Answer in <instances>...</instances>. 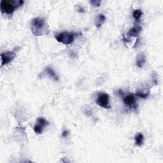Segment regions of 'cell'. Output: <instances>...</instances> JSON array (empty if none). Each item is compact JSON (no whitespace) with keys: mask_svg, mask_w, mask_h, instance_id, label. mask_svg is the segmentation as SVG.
<instances>
[{"mask_svg":"<svg viewBox=\"0 0 163 163\" xmlns=\"http://www.w3.org/2000/svg\"><path fill=\"white\" fill-rule=\"evenodd\" d=\"M31 30L33 34L36 37H40L47 34V32H49V27L44 19L37 17L31 21Z\"/></svg>","mask_w":163,"mask_h":163,"instance_id":"obj_1","label":"cell"},{"mask_svg":"<svg viewBox=\"0 0 163 163\" xmlns=\"http://www.w3.org/2000/svg\"><path fill=\"white\" fill-rule=\"evenodd\" d=\"M24 3L23 1H9V0H2L0 4V8L3 14L7 15L12 14L16 9L20 7Z\"/></svg>","mask_w":163,"mask_h":163,"instance_id":"obj_2","label":"cell"},{"mask_svg":"<svg viewBox=\"0 0 163 163\" xmlns=\"http://www.w3.org/2000/svg\"><path fill=\"white\" fill-rule=\"evenodd\" d=\"M75 34L73 33L62 32L56 36V39L57 41L65 45H70L75 40Z\"/></svg>","mask_w":163,"mask_h":163,"instance_id":"obj_3","label":"cell"},{"mask_svg":"<svg viewBox=\"0 0 163 163\" xmlns=\"http://www.w3.org/2000/svg\"><path fill=\"white\" fill-rule=\"evenodd\" d=\"M98 106L104 108H110L111 106L109 102V95L107 93L100 92L98 94V98L96 101Z\"/></svg>","mask_w":163,"mask_h":163,"instance_id":"obj_4","label":"cell"},{"mask_svg":"<svg viewBox=\"0 0 163 163\" xmlns=\"http://www.w3.org/2000/svg\"><path fill=\"white\" fill-rule=\"evenodd\" d=\"M1 66L8 65L12 60L14 59L16 56V54L14 52H6L1 54Z\"/></svg>","mask_w":163,"mask_h":163,"instance_id":"obj_5","label":"cell"},{"mask_svg":"<svg viewBox=\"0 0 163 163\" xmlns=\"http://www.w3.org/2000/svg\"><path fill=\"white\" fill-rule=\"evenodd\" d=\"M123 101L127 107L136 108V95L129 94L124 96L123 98Z\"/></svg>","mask_w":163,"mask_h":163,"instance_id":"obj_6","label":"cell"},{"mask_svg":"<svg viewBox=\"0 0 163 163\" xmlns=\"http://www.w3.org/2000/svg\"><path fill=\"white\" fill-rule=\"evenodd\" d=\"M141 31V28L140 26H134L131 28L127 33L129 37H137Z\"/></svg>","mask_w":163,"mask_h":163,"instance_id":"obj_7","label":"cell"},{"mask_svg":"<svg viewBox=\"0 0 163 163\" xmlns=\"http://www.w3.org/2000/svg\"><path fill=\"white\" fill-rule=\"evenodd\" d=\"M105 20H106V17L105 16L104 14H99L97 17H96L95 19V25L98 28H101L102 25L103 24Z\"/></svg>","mask_w":163,"mask_h":163,"instance_id":"obj_8","label":"cell"},{"mask_svg":"<svg viewBox=\"0 0 163 163\" xmlns=\"http://www.w3.org/2000/svg\"><path fill=\"white\" fill-rule=\"evenodd\" d=\"M146 62L145 59V56H144L143 54H138L137 57V65L138 66L139 68L142 67L144 65L145 63Z\"/></svg>","mask_w":163,"mask_h":163,"instance_id":"obj_9","label":"cell"},{"mask_svg":"<svg viewBox=\"0 0 163 163\" xmlns=\"http://www.w3.org/2000/svg\"><path fill=\"white\" fill-rule=\"evenodd\" d=\"M135 140V144L137 146H141L142 145L143 143V140H144V137L143 135L141 133H138L134 137Z\"/></svg>","mask_w":163,"mask_h":163,"instance_id":"obj_10","label":"cell"},{"mask_svg":"<svg viewBox=\"0 0 163 163\" xmlns=\"http://www.w3.org/2000/svg\"><path fill=\"white\" fill-rule=\"evenodd\" d=\"M45 70H46L47 73L49 75V77H50L51 78H52L54 80L57 81L59 80L58 76H57V74L56 73V72L54 71L52 68L48 67V68H46Z\"/></svg>","mask_w":163,"mask_h":163,"instance_id":"obj_11","label":"cell"},{"mask_svg":"<svg viewBox=\"0 0 163 163\" xmlns=\"http://www.w3.org/2000/svg\"><path fill=\"white\" fill-rule=\"evenodd\" d=\"M43 127L40 124H38L37 125H35L34 126V128H33V129H34V131L36 134H40L42 133V132H43Z\"/></svg>","mask_w":163,"mask_h":163,"instance_id":"obj_12","label":"cell"},{"mask_svg":"<svg viewBox=\"0 0 163 163\" xmlns=\"http://www.w3.org/2000/svg\"><path fill=\"white\" fill-rule=\"evenodd\" d=\"M142 16V12L140 9H138V10H135L133 12V17L134 18V19L136 20H138L140 19V17Z\"/></svg>","mask_w":163,"mask_h":163,"instance_id":"obj_13","label":"cell"},{"mask_svg":"<svg viewBox=\"0 0 163 163\" xmlns=\"http://www.w3.org/2000/svg\"><path fill=\"white\" fill-rule=\"evenodd\" d=\"M37 122L38 124H40L43 126V128L49 124V122H48L46 119H45L43 118H41V117L37 119Z\"/></svg>","mask_w":163,"mask_h":163,"instance_id":"obj_14","label":"cell"},{"mask_svg":"<svg viewBox=\"0 0 163 163\" xmlns=\"http://www.w3.org/2000/svg\"><path fill=\"white\" fill-rule=\"evenodd\" d=\"M90 3L91 4V5H92L93 7H99L101 6V1H98V0H95V1H90Z\"/></svg>","mask_w":163,"mask_h":163,"instance_id":"obj_15","label":"cell"},{"mask_svg":"<svg viewBox=\"0 0 163 163\" xmlns=\"http://www.w3.org/2000/svg\"><path fill=\"white\" fill-rule=\"evenodd\" d=\"M148 93H145V94H142L141 92H138L137 93V94H136V96H139V97H140L141 98H146L147 96H148Z\"/></svg>","mask_w":163,"mask_h":163,"instance_id":"obj_16","label":"cell"},{"mask_svg":"<svg viewBox=\"0 0 163 163\" xmlns=\"http://www.w3.org/2000/svg\"><path fill=\"white\" fill-rule=\"evenodd\" d=\"M68 134H69V132L68 131H64L62 133V137L64 138H66L68 136Z\"/></svg>","mask_w":163,"mask_h":163,"instance_id":"obj_17","label":"cell"}]
</instances>
